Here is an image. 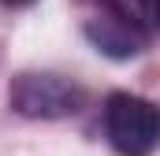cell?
Here are the masks:
<instances>
[{
	"instance_id": "obj_1",
	"label": "cell",
	"mask_w": 160,
	"mask_h": 156,
	"mask_svg": "<svg viewBox=\"0 0 160 156\" xmlns=\"http://www.w3.org/2000/svg\"><path fill=\"white\" fill-rule=\"evenodd\" d=\"M104 134L119 156H149L160 145V108L134 93L104 100Z\"/></svg>"
},
{
	"instance_id": "obj_2",
	"label": "cell",
	"mask_w": 160,
	"mask_h": 156,
	"mask_svg": "<svg viewBox=\"0 0 160 156\" xmlns=\"http://www.w3.org/2000/svg\"><path fill=\"white\" fill-rule=\"evenodd\" d=\"M82 93L56 75H19L11 85V104L22 115L34 119H56V115H71L78 108Z\"/></svg>"
},
{
	"instance_id": "obj_3",
	"label": "cell",
	"mask_w": 160,
	"mask_h": 156,
	"mask_svg": "<svg viewBox=\"0 0 160 156\" xmlns=\"http://www.w3.org/2000/svg\"><path fill=\"white\" fill-rule=\"evenodd\" d=\"M86 37L93 41L104 56L127 60V56H138V52L145 48V26L123 19V15L97 11L93 19H86Z\"/></svg>"
},
{
	"instance_id": "obj_4",
	"label": "cell",
	"mask_w": 160,
	"mask_h": 156,
	"mask_svg": "<svg viewBox=\"0 0 160 156\" xmlns=\"http://www.w3.org/2000/svg\"><path fill=\"white\" fill-rule=\"evenodd\" d=\"M4 7H19V4H30V0H0Z\"/></svg>"
},
{
	"instance_id": "obj_5",
	"label": "cell",
	"mask_w": 160,
	"mask_h": 156,
	"mask_svg": "<svg viewBox=\"0 0 160 156\" xmlns=\"http://www.w3.org/2000/svg\"><path fill=\"white\" fill-rule=\"evenodd\" d=\"M157 22H160V0H157Z\"/></svg>"
}]
</instances>
